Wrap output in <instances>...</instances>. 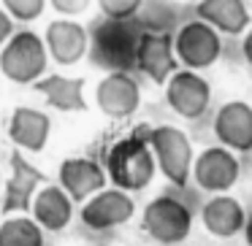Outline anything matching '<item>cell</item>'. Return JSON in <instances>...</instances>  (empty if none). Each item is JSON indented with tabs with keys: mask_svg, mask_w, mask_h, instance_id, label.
<instances>
[{
	"mask_svg": "<svg viewBox=\"0 0 252 246\" xmlns=\"http://www.w3.org/2000/svg\"><path fill=\"white\" fill-rule=\"evenodd\" d=\"M147 30L136 19H100L90 30V60L109 73H130L138 68V49Z\"/></svg>",
	"mask_w": 252,
	"mask_h": 246,
	"instance_id": "6da1fadb",
	"label": "cell"
},
{
	"mask_svg": "<svg viewBox=\"0 0 252 246\" xmlns=\"http://www.w3.org/2000/svg\"><path fill=\"white\" fill-rule=\"evenodd\" d=\"M158 160L149 146L147 136H127L117 141L106 154V173L109 181L122 192H138L155 179Z\"/></svg>",
	"mask_w": 252,
	"mask_h": 246,
	"instance_id": "7a4b0ae2",
	"label": "cell"
},
{
	"mask_svg": "<svg viewBox=\"0 0 252 246\" xmlns=\"http://www.w3.org/2000/svg\"><path fill=\"white\" fill-rule=\"evenodd\" d=\"M49 49L33 30H19L0 52V73L14 84H38L46 73Z\"/></svg>",
	"mask_w": 252,
	"mask_h": 246,
	"instance_id": "3957f363",
	"label": "cell"
},
{
	"mask_svg": "<svg viewBox=\"0 0 252 246\" xmlns=\"http://www.w3.org/2000/svg\"><path fill=\"white\" fill-rule=\"evenodd\" d=\"M147 138H149V146H152V152H155L160 173H163L171 184L185 187L187 179L192 176V165H195L190 138L171 125L152 127V130L147 133Z\"/></svg>",
	"mask_w": 252,
	"mask_h": 246,
	"instance_id": "277c9868",
	"label": "cell"
},
{
	"mask_svg": "<svg viewBox=\"0 0 252 246\" xmlns=\"http://www.w3.org/2000/svg\"><path fill=\"white\" fill-rule=\"evenodd\" d=\"M141 227L152 241L163 246H174L190 235L192 230V214L179 197L160 195L147 203L141 217Z\"/></svg>",
	"mask_w": 252,
	"mask_h": 246,
	"instance_id": "5b68a950",
	"label": "cell"
},
{
	"mask_svg": "<svg viewBox=\"0 0 252 246\" xmlns=\"http://www.w3.org/2000/svg\"><path fill=\"white\" fill-rule=\"evenodd\" d=\"M174 49H176V60L187 68V71H203L212 68L222 55V41L220 33L212 25L201 22H187L179 27V33L174 35Z\"/></svg>",
	"mask_w": 252,
	"mask_h": 246,
	"instance_id": "8992f818",
	"label": "cell"
},
{
	"mask_svg": "<svg viewBox=\"0 0 252 246\" xmlns=\"http://www.w3.org/2000/svg\"><path fill=\"white\" fill-rule=\"evenodd\" d=\"M11 176L6 181V190H3V214H22L33 208V200L38 195V184L46 181V173L41 168H35L22 152H11Z\"/></svg>",
	"mask_w": 252,
	"mask_h": 246,
	"instance_id": "52a82bcc",
	"label": "cell"
},
{
	"mask_svg": "<svg viewBox=\"0 0 252 246\" xmlns=\"http://www.w3.org/2000/svg\"><path fill=\"white\" fill-rule=\"evenodd\" d=\"M165 103L185 119H198L212 103V87L195 71H176L165 84Z\"/></svg>",
	"mask_w": 252,
	"mask_h": 246,
	"instance_id": "ba28073f",
	"label": "cell"
},
{
	"mask_svg": "<svg viewBox=\"0 0 252 246\" xmlns=\"http://www.w3.org/2000/svg\"><path fill=\"white\" fill-rule=\"evenodd\" d=\"M136 214V203L127 192L122 190H103L98 195H93L82 208V222L95 233H106L114 230L120 224L130 222V217Z\"/></svg>",
	"mask_w": 252,
	"mask_h": 246,
	"instance_id": "9c48e42d",
	"label": "cell"
},
{
	"mask_svg": "<svg viewBox=\"0 0 252 246\" xmlns=\"http://www.w3.org/2000/svg\"><path fill=\"white\" fill-rule=\"evenodd\" d=\"M239 170L241 168L236 154L225 146H212L201 152L192 165V176H195L198 187L206 192H228L239 181Z\"/></svg>",
	"mask_w": 252,
	"mask_h": 246,
	"instance_id": "30bf717a",
	"label": "cell"
},
{
	"mask_svg": "<svg viewBox=\"0 0 252 246\" xmlns=\"http://www.w3.org/2000/svg\"><path fill=\"white\" fill-rule=\"evenodd\" d=\"M98 109L111 119H127L141 103V87L130 73H109L95 89Z\"/></svg>",
	"mask_w": 252,
	"mask_h": 246,
	"instance_id": "8fae6325",
	"label": "cell"
},
{
	"mask_svg": "<svg viewBox=\"0 0 252 246\" xmlns=\"http://www.w3.org/2000/svg\"><path fill=\"white\" fill-rule=\"evenodd\" d=\"M214 136L225 149L252 152V106L244 100H230L214 116Z\"/></svg>",
	"mask_w": 252,
	"mask_h": 246,
	"instance_id": "7c38bea8",
	"label": "cell"
},
{
	"mask_svg": "<svg viewBox=\"0 0 252 246\" xmlns=\"http://www.w3.org/2000/svg\"><path fill=\"white\" fill-rule=\"evenodd\" d=\"M106 179L109 173L90 157H68L60 165V187L71 195L73 203L90 200L95 192H103Z\"/></svg>",
	"mask_w": 252,
	"mask_h": 246,
	"instance_id": "4fadbf2b",
	"label": "cell"
},
{
	"mask_svg": "<svg viewBox=\"0 0 252 246\" xmlns=\"http://www.w3.org/2000/svg\"><path fill=\"white\" fill-rule=\"evenodd\" d=\"M138 71L155 84H168L176 73V49L168 33H144L138 49Z\"/></svg>",
	"mask_w": 252,
	"mask_h": 246,
	"instance_id": "5bb4252c",
	"label": "cell"
},
{
	"mask_svg": "<svg viewBox=\"0 0 252 246\" xmlns=\"http://www.w3.org/2000/svg\"><path fill=\"white\" fill-rule=\"evenodd\" d=\"M46 49L60 65H73L90 52V33L79 22L57 19L46 27Z\"/></svg>",
	"mask_w": 252,
	"mask_h": 246,
	"instance_id": "9a60e30c",
	"label": "cell"
},
{
	"mask_svg": "<svg viewBox=\"0 0 252 246\" xmlns=\"http://www.w3.org/2000/svg\"><path fill=\"white\" fill-rule=\"evenodd\" d=\"M49 116L28 106H17L8 119V138L17 143V149H25V152H41L49 141Z\"/></svg>",
	"mask_w": 252,
	"mask_h": 246,
	"instance_id": "2e32d148",
	"label": "cell"
},
{
	"mask_svg": "<svg viewBox=\"0 0 252 246\" xmlns=\"http://www.w3.org/2000/svg\"><path fill=\"white\" fill-rule=\"evenodd\" d=\"M30 211H33V219L44 230L60 233V230H65L73 219V200L60 184H46L44 190L35 195Z\"/></svg>",
	"mask_w": 252,
	"mask_h": 246,
	"instance_id": "e0dca14e",
	"label": "cell"
},
{
	"mask_svg": "<svg viewBox=\"0 0 252 246\" xmlns=\"http://www.w3.org/2000/svg\"><path fill=\"white\" fill-rule=\"evenodd\" d=\"M195 14L201 22L212 25L217 33L225 35H241L252 22L244 0H201Z\"/></svg>",
	"mask_w": 252,
	"mask_h": 246,
	"instance_id": "ac0fdd59",
	"label": "cell"
},
{
	"mask_svg": "<svg viewBox=\"0 0 252 246\" xmlns=\"http://www.w3.org/2000/svg\"><path fill=\"white\" fill-rule=\"evenodd\" d=\"M203 227L217 238H230L236 233H244L247 227V214L241 203L230 195H217L203 206Z\"/></svg>",
	"mask_w": 252,
	"mask_h": 246,
	"instance_id": "d6986e66",
	"label": "cell"
},
{
	"mask_svg": "<svg viewBox=\"0 0 252 246\" xmlns=\"http://www.w3.org/2000/svg\"><path fill=\"white\" fill-rule=\"evenodd\" d=\"M35 92L46 98V103L57 111H87V100H84V79L76 76H60L52 73L44 76L38 84H33Z\"/></svg>",
	"mask_w": 252,
	"mask_h": 246,
	"instance_id": "ffe728a7",
	"label": "cell"
},
{
	"mask_svg": "<svg viewBox=\"0 0 252 246\" xmlns=\"http://www.w3.org/2000/svg\"><path fill=\"white\" fill-rule=\"evenodd\" d=\"M0 246H44V227L33 217H11L0 224Z\"/></svg>",
	"mask_w": 252,
	"mask_h": 246,
	"instance_id": "44dd1931",
	"label": "cell"
},
{
	"mask_svg": "<svg viewBox=\"0 0 252 246\" xmlns=\"http://www.w3.org/2000/svg\"><path fill=\"white\" fill-rule=\"evenodd\" d=\"M106 19H136L144 0H98Z\"/></svg>",
	"mask_w": 252,
	"mask_h": 246,
	"instance_id": "7402d4cb",
	"label": "cell"
},
{
	"mask_svg": "<svg viewBox=\"0 0 252 246\" xmlns=\"http://www.w3.org/2000/svg\"><path fill=\"white\" fill-rule=\"evenodd\" d=\"M46 0H3V8L11 14L17 22H33L44 14Z\"/></svg>",
	"mask_w": 252,
	"mask_h": 246,
	"instance_id": "603a6c76",
	"label": "cell"
},
{
	"mask_svg": "<svg viewBox=\"0 0 252 246\" xmlns=\"http://www.w3.org/2000/svg\"><path fill=\"white\" fill-rule=\"evenodd\" d=\"M49 3L63 17H76V14L87 11V6H90V0H49Z\"/></svg>",
	"mask_w": 252,
	"mask_h": 246,
	"instance_id": "cb8c5ba5",
	"label": "cell"
},
{
	"mask_svg": "<svg viewBox=\"0 0 252 246\" xmlns=\"http://www.w3.org/2000/svg\"><path fill=\"white\" fill-rule=\"evenodd\" d=\"M11 38H14V17L6 8H0V46H6Z\"/></svg>",
	"mask_w": 252,
	"mask_h": 246,
	"instance_id": "d4e9b609",
	"label": "cell"
},
{
	"mask_svg": "<svg viewBox=\"0 0 252 246\" xmlns=\"http://www.w3.org/2000/svg\"><path fill=\"white\" fill-rule=\"evenodd\" d=\"M241 55H244V60L252 65V27L247 30V35H244V41H241Z\"/></svg>",
	"mask_w": 252,
	"mask_h": 246,
	"instance_id": "484cf974",
	"label": "cell"
},
{
	"mask_svg": "<svg viewBox=\"0 0 252 246\" xmlns=\"http://www.w3.org/2000/svg\"><path fill=\"white\" fill-rule=\"evenodd\" d=\"M244 238H247V246H252V214L247 217V227H244Z\"/></svg>",
	"mask_w": 252,
	"mask_h": 246,
	"instance_id": "4316f807",
	"label": "cell"
},
{
	"mask_svg": "<svg viewBox=\"0 0 252 246\" xmlns=\"http://www.w3.org/2000/svg\"><path fill=\"white\" fill-rule=\"evenodd\" d=\"M98 246H106V244H98Z\"/></svg>",
	"mask_w": 252,
	"mask_h": 246,
	"instance_id": "83f0119b",
	"label": "cell"
}]
</instances>
